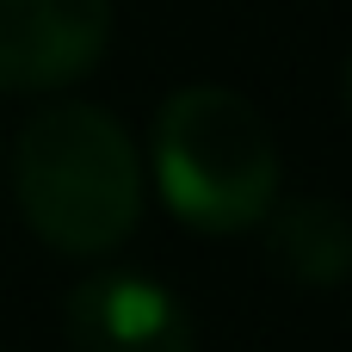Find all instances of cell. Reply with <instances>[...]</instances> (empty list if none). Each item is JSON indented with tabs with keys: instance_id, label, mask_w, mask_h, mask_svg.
<instances>
[{
	"instance_id": "1",
	"label": "cell",
	"mask_w": 352,
	"mask_h": 352,
	"mask_svg": "<svg viewBox=\"0 0 352 352\" xmlns=\"http://www.w3.org/2000/svg\"><path fill=\"white\" fill-rule=\"evenodd\" d=\"M142 148L93 99H50L12 136V198L25 229L68 254L105 260L142 223Z\"/></svg>"
},
{
	"instance_id": "2",
	"label": "cell",
	"mask_w": 352,
	"mask_h": 352,
	"mask_svg": "<svg viewBox=\"0 0 352 352\" xmlns=\"http://www.w3.org/2000/svg\"><path fill=\"white\" fill-rule=\"evenodd\" d=\"M148 179L161 204L198 235H248L272 217L285 161L260 105L223 80H186L161 99L148 130Z\"/></svg>"
},
{
	"instance_id": "3",
	"label": "cell",
	"mask_w": 352,
	"mask_h": 352,
	"mask_svg": "<svg viewBox=\"0 0 352 352\" xmlns=\"http://www.w3.org/2000/svg\"><path fill=\"white\" fill-rule=\"evenodd\" d=\"M111 0H0V93H62L111 50Z\"/></svg>"
},
{
	"instance_id": "4",
	"label": "cell",
	"mask_w": 352,
	"mask_h": 352,
	"mask_svg": "<svg viewBox=\"0 0 352 352\" xmlns=\"http://www.w3.org/2000/svg\"><path fill=\"white\" fill-rule=\"evenodd\" d=\"M62 334L74 352H198L179 291L130 266L80 278L62 303Z\"/></svg>"
},
{
	"instance_id": "5",
	"label": "cell",
	"mask_w": 352,
	"mask_h": 352,
	"mask_svg": "<svg viewBox=\"0 0 352 352\" xmlns=\"http://www.w3.org/2000/svg\"><path fill=\"white\" fill-rule=\"evenodd\" d=\"M266 229V266L297 291H340L352 278V210L340 198H278Z\"/></svg>"
},
{
	"instance_id": "6",
	"label": "cell",
	"mask_w": 352,
	"mask_h": 352,
	"mask_svg": "<svg viewBox=\"0 0 352 352\" xmlns=\"http://www.w3.org/2000/svg\"><path fill=\"white\" fill-rule=\"evenodd\" d=\"M340 87H346V111H352V56H346V74H340Z\"/></svg>"
}]
</instances>
